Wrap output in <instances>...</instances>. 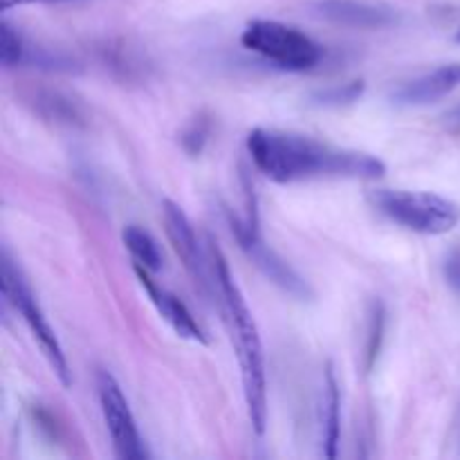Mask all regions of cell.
I'll list each match as a JSON object with an SVG mask.
<instances>
[{
	"instance_id": "obj_14",
	"label": "cell",
	"mask_w": 460,
	"mask_h": 460,
	"mask_svg": "<svg viewBox=\"0 0 460 460\" xmlns=\"http://www.w3.org/2000/svg\"><path fill=\"white\" fill-rule=\"evenodd\" d=\"M385 331H386V310L382 301H371L368 305V319H367V341H364V368L373 371V367L380 359L382 344H385Z\"/></svg>"
},
{
	"instance_id": "obj_3",
	"label": "cell",
	"mask_w": 460,
	"mask_h": 460,
	"mask_svg": "<svg viewBox=\"0 0 460 460\" xmlns=\"http://www.w3.org/2000/svg\"><path fill=\"white\" fill-rule=\"evenodd\" d=\"M371 205L404 229L425 236L449 234L460 223V207L438 193L377 189L368 196Z\"/></svg>"
},
{
	"instance_id": "obj_19",
	"label": "cell",
	"mask_w": 460,
	"mask_h": 460,
	"mask_svg": "<svg viewBox=\"0 0 460 460\" xmlns=\"http://www.w3.org/2000/svg\"><path fill=\"white\" fill-rule=\"evenodd\" d=\"M27 3H63V0H0V7H3V12H7V9Z\"/></svg>"
},
{
	"instance_id": "obj_1",
	"label": "cell",
	"mask_w": 460,
	"mask_h": 460,
	"mask_svg": "<svg viewBox=\"0 0 460 460\" xmlns=\"http://www.w3.org/2000/svg\"><path fill=\"white\" fill-rule=\"evenodd\" d=\"M247 153L256 169L279 184L313 178L377 180L386 173L385 162L376 155L335 148L305 135L283 130H252Z\"/></svg>"
},
{
	"instance_id": "obj_7",
	"label": "cell",
	"mask_w": 460,
	"mask_h": 460,
	"mask_svg": "<svg viewBox=\"0 0 460 460\" xmlns=\"http://www.w3.org/2000/svg\"><path fill=\"white\" fill-rule=\"evenodd\" d=\"M97 394L103 420H106L108 434H111L112 447H115V456L121 460L148 458L142 436L137 431V422H135L133 411H130L128 400H126L119 382L108 371L97 373Z\"/></svg>"
},
{
	"instance_id": "obj_20",
	"label": "cell",
	"mask_w": 460,
	"mask_h": 460,
	"mask_svg": "<svg viewBox=\"0 0 460 460\" xmlns=\"http://www.w3.org/2000/svg\"><path fill=\"white\" fill-rule=\"evenodd\" d=\"M456 40H458V43H460V30L456 31Z\"/></svg>"
},
{
	"instance_id": "obj_16",
	"label": "cell",
	"mask_w": 460,
	"mask_h": 460,
	"mask_svg": "<svg viewBox=\"0 0 460 460\" xmlns=\"http://www.w3.org/2000/svg\"><path fill=\"white\" fill-rule=\"evenodd\" d=\"M364 94V81H350V84L341 85H331L326 90H319L314 93V102L322 103V106H346V103L358 102Z\"/></svg>"
},
{
	"instance_id": "obj_15",
	"label": "cell",
	"mask_w": 460,
	"mask_h": 460,
	"mask_svg": "<svg viewBox=\"0 0 460 460\" xmlns=\"http://www.w3.org/2000/svg\"><path fill=\"white\" fill-rule=\"evenodd\" d=\"M25 48L27 43L22 40V36L9 22H3V27H0V63L4 67L22 66Z\"/></svg>"
},
{
	"instance_id": "obj_11",
	"label": "cell",
	"mask_w": 460,
	"mask_h": 460,
	"mask_svg": "<svg viewBox=\"0 0 460 460\" xmlns=\"http://www.w3.org/2000/svg\"><path fill=\"white\" fill-rule=\"evenodd\" d=\"M460 85V63L436 67L434 72L418 76V79L402 84L394 93V99L404 106H427L438 99L447 97Z\"/></svg>"
},
{
	"instance_id": "obj_12",
	"label": "cell",
	"mask_w": 460,
	"mask_h": 460,
	"mask_svg": "<svg viewBox=\"0 0 460 460\" xmlns=\"http://www.w3.org/2000/svg\"><path fill=\"white\" fill-rule=\"evenodd\" d=\"M323 386L326 389H323L322 409V454L326 458H335L341 436V394L332 364H328L326 385Z\"/></svg>"
},
{
	"instance_id": "obj_6",
	"label": "cell",
	"mask_w": 460,
	"mask_h": 460,
	"mask_svg": "<svg viewBox=\"0 0 460 460\" xmlns=\"http://www.w3.org/2000/svg\"><path fill=\"white\" fill-rule=\"evenodd\" d=\"M229 227H232L241 250L250 256L252 263H254L274 286H279L283 292L295 296V299H310V296H313V290H310V286L305 283V279L299 277V274L290 268V263H286L272 247L265 245L259 229V214H256V207H252V209L247 211L245 218L229 216Z\"/></svg>"
},
{
	"instance_id": "obj_13",
	"label": "cell",
	"mask_w": 460,
	"mask_h": 460,
	"mask_svg": "<svg viewBox=\"0 0 460 460\" xmlns=\"http://www.w3.org/2000/svg\"><path fill=\"white\" fill-rule=\"evenodd\" d=\"M121 238H124L126 250L130 252L135 263L146 268L148 272H157V270H162V263H164V259H162V250L160 245H157L155 238H153L146 229L137 227V225H128V227L124 229V234H121Z\"/></svg>"
},
{
	"instance_id": "obj_17",
	"label": "cell",
	"mask_w": 460,
	"mask_h": 460,
	"mask_svg": "<svg viewBox=\"0 0 460 460\" xmlns=\"http://www.w3.org/2000/svg\"><path fill=\"white\" fill-rule=\"evenodd\" d=\"M207 137H209V124L205 119H196L189 124V128L182 133V146L189 155H198L205 148Z\"/></svg>"
},
{
	"instance_id": "obj_2",
	"label": "cell",
	"mask_w": 460,
	"mask_h": 460,
	"mask_svg": "<svg viewBox=\"0 0 460 460\" xmlns=\"http://www.w3.org/2000/svg\"><path fill=\"white\" fill-rule=\"evenodd\" d=\"M209 256L216 290L223 301L225 322L232 332V344L236 349L238 364H241L247 413H250L256 434H263L265 422H268V385H265V359L259 328L247 308L241 288L236 286V279L229 272L227 259L223 256L220 247H216V243H211Z\"/></svg>"
},
{
	"instance_id": "obj_4",
	"label": "cell",
	"mask_w": 460,
	"mask_h": 460,
	"mask_svg": "<svg viewBox=\"0 0 460 460\" xmlns=\"http://www.w3.org/2000/svg\"><path fill=\"white\" fill-rule=\"evenodd\" d=\"M241 43L265 61L292 72L310 70L323 57V49L317 40L296 27L277 21H252L243 31Z\"/></svg>"
},
{
	"instance_id": "obj_18",
	"label": "cell",
	"mask_w": 460,
	"mask_h": 460,
	"mask_svg": "<svg viewBox=\"0 0 460 460\" xmlns=\"http://www.w3.org/2000/svg\"><path fill=\"white\" fill-rule=\"evenodd\" d=\"M443 274L447 286L460 296V241L456 245H452V250L445 254L443 261Z\"/></svg>"
},
{
	"instance_id": "obj_9",
	"label": "cell",
	"mask_w": 460,
	"mask_h": 460,
	"mask_svg": "<svg viewBox=\"0 0 460 460\" xmlns=\"http://www.w3.org/2000/svg\"><path fill=\"white\" fill-rule=\"evenodd\" d=\"M135 274H137L139 283H142V288L146 290L148 299L155 305L157 313L162 314V319H164L182 340L196 341V344H207L205 331L200 328V323L193 319V314L189 313L187 305H184L173 292H169L166 288H162L160 283H155L151 272H148L146 268H142V265L135 263Z\"/></svg>"
},
{
	"instance_id": "obj_8",
	"label": "cell",
	"mask_w": 460,
	"mask_h": 460,
	"mask_svg": "<svg viewBox=\"0 0 460 460\" xmlns=\"http://www.w3.org/2000/svg\"><path fill=\"white\" fill-rule=\"evenodd\" d=\"M162 211H164L166 236H169L175 254L180 256V261L187 268V272L191 274L196 286L207 295V290H209V281H207V259L202 254L196 232H193L191 220L184 214L182 207L175 205L173 200L162 202Z\"/></svg>"
},
{
	"instance_id": "obj_10",
	"label": "cell",
	"mask_w": 460,
	"mask_h": 460,
	"mask_svg": "<svg viewBox=\"0 0 460 460\" xmlns=\"http://www.w3.org/2000/svg\"><path fill=\"white\" fill-rule=\"evenodd\" d=\"M317 12L326 21L358 30H380L398 21L395 12L386 4L364 3V0H322Z\"/></svg>"
},
{
	"instance_id": "obj_5",
	"label": "cell",
	"mask_w": 460,
	"mask_h": 460,
	"mask_svg": "<svg viewBox=\"0 0 460 460\" xmlns=\"http://www.w3.org/2000/svg\"><path fill=\"white\" fill-rule=\"evenodd\" d=\"M3 296L7 304H12L13 308H16V313L22 314L27 328L31 331L34 340L39 341L40 350H43V355L48 358L49 367H52V371L57 373L61 385L70 386L72 373H70V367H67L66 353H63L52 326H49L48 319H45L39 301H36L34 295H31V288L27 286L21 270L13 265L12 256H9L7 250H3Z\"/></svg>"
}]
</instances>
